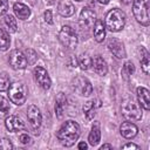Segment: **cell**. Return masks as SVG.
I'll return each instance as SVG.
<instances>
[{"instance_id":"cell-10","label":"cell","mask_w":150,"mask_h":150,"mask_svg":"<svg viewBox=\"0 0 150 150\" xmlns=\"http://www.w3.org/2000/svg\"><path fill=\"white\" fill-rule=\"evenodd\" d=\"M34 79L38 82V84L45 90L49 89L52 86V80H50L47 70L42 67H35L34 68Z\"/></svg>"},{"instance_id":"cell-7","label":"cell","mask_w":150,"mask_h":150,"mask_svg":"<svg viewBox=\"0 0 150 150\" xmlns=\"http://www.w3.org/2000/svg\"><path fill=\"white\" fill-rule=\"evenodd\" d=\"M96 21V14L95 12L89 8V7H84L81 13H80V18H79V23H80V27L81 29H90L93 28L94 23Z\"/></svg>"},{"instance_id":"cell-24","label":"cell","mask_w":150,"mask_h":150,"mask_svg":"<svg viewBox=\"0 0 150 150\" xmlns=\"http://www.w3.org/2000/svg\"><path fill=\"white\" fill-rule=\"evenodd\" d=\"M9 47V36L8 34L0 28V50H7Z\"/></svg>"},{"instance_id":"cell-19","label":"cell","mask_w":150,"mask_h":150,"mask_svg":"<svg viewBox=\"0 0 150 150\" xmlns=\"http://www.w3.org/2000/svg\"><path fill=\"white\" fill-rule=\"evenodd\" d=\"M93 32H94V39L97 42H102L105 38V27L101 20H96L94 26H93Z\"/></svg>"},{"instance_id":"cell-14","label":"cell","mask_w":150,"mask_h":150,"mask_svg":"<svg viewBox=\"0 0 150 150\" xmlns=\"http://www.w3.org/2000/svg\"><path fill=\"white\" fill-rule=\"evenodd\" d=\"M57 12L61 16L68 18L75 13V6L70 0H60L57 5Z\"/></svg>"},{"instance_id":"cell-22","label":"cell","mask_w":150,"mask_h":150,"mask_svg":"<svg viewBox=\"0 0 150 150\" xmlns=\"http://www.w3.org/2000/svg\"><path fill=\"white\" fill-rule=\"evenodd\" d=\"M83 112L87 117V120H93L95 116V107H94V101H88L83 105Z\"/></svg>"},{"instance_id":"cell-6","label":"cell","mask_w":150,"mask_h":150,"mask_svg":"<svg viewBox=\"0 0 150 150\" xmlns=\"http://www.w3.org/2000/svg\"><path fill=\"white\" fill-rule=\"evenodd\" d=\"M59 40L66 48L73 49L77 45L76 32L70 26H62V28L59 32Z\"/></svg>"},{"instance_id":"cell-4","label":"cell","mask_w":150,"mask_h":150,"mask_svg":"<svg viewBox=\"0 0 150 150\" xmlns=\"http://www.w3.org/2000/svg\"><path fill=\"white\" fill-rule=\"evenodd\" d=\"M7 91H8V98L12 103H14L16 105H21L26 102V98L28 95V89L25 83L14 82L9 86Z\"/></svg>"},{"instance_id":"cell-30","label":"cell","mask_w":150,"mask_h":150,"mask_svg":"<svg viewBox=\"0 0 150 150\" xmlns=\"http://www.w3.org/2000/svg\"><path fill=\"white\" fill-rule=\"evenodd\" d=\"M25 56H26V59H27V62L30 63V64L35 63V61L38 60V55H36V53H35L33 49H26Z\"/></svg>"},{"instance_id":"cell-39","label":"cell","mask_w":150,"mask_h":150,"mask_svg":"<svg viewBox=\"0 0 150 150\" xmlns=\"http://www.w3.org/2000/svg\"><path fill=\"white\" fill-rule=\"evenodd\" d=\"M121 1H122L123 4H125V5H128V4H130L132 0H121Z\"/></svg>"},{"instance_id":"cell-40","label":"cell","mask_w":150,"mask_h":150,"mask_svg":"<svg viewBox=\"0 0 150 150\" xmlns=\"http://www.w3.org/2000/svg\"><path fill=\"white\" fill-rule=\"evenodd\" d=\"M75 1H82V0H75Z\"/></svg>"},{"instance_id":"cell-29","label":"cell","mask_w":150,"mask_h":150,"mask_svg":"<svg viewBox=\"0 0 150 150\" xmlns=\"http://www.w3.org/2000/svg\"><path fill=\"white\" fill-rule=\"evenodd\" d=\"M9 102L7 98L0 95V114H7L9 111Z\"/></svg>"},{"instance_id":"cell-37","label":"cell","mask_w":150,"mask_h":150,"mask_svg":"<svg viewBox=\"0 0 150 150\" xmlns=\"http://www.w3.org/2000/svg\"><path fill=\"white\" fill-rule=\"evenodd\" d=\"M100 149H101V150H103V149H112V145H111V144H103Z\"/></svg>"},{"instance_id":"cell-25","label":"cell","mask_w":150,"mask_h":150,"mask_svg":"<svg viewBox=\"0 0 150 150\" xmlns=\"http://www.w3.org/2000/svg\"><path fill=\"white\" fill-rule=\"evenodd\" d=\"M5 25H6V27L8 28V30H9L11 33L16 32V28H18V26H16V20L14 19L13 15L7 14V15L5 16Z\"/></svg>"},{"instance_id":"cell-9","label":"cell","mask_w":150,"mask_h":150,"mask_svg":"<svg viewBox=\"0 0 150 150\" xmlns=\"http://www.w3.org/2000/svg\"><path fill=\"white\" fill-rule=\"evenodd\" d=\"M9 64L13 69L19 70V69H23L27 66V59L25 56V54L18 49H14L11 52L9 57H8Z\"/></svg>"},{"instance_id":"cell-36","label":"cell","mask_w":150,"mask_h":150,"mask_svg":"<svg viewBox=\"0 0 150 150\" xmlns=\"http://www.w3.org/2000/svg\"><path fill=\"white\" fill-rule=\"evenodd\" d=\"M87 146H88V145H87V143H84V142H80L79 145H77V148H79L80 150H86Z\"/></svg>"},{"instance_id":"cell-34","label":"cell","mask_w":150,"mask_h":150,"mask_svg":"<svg viewBox=\"0 0 150 150\" xmlns=\"http://www.w3.org/2000/svg\"><path fill=\"white\" fill-rule=\"evenodd\" d=\"M43 18H45V21H46L47 23H53V18H52V12H50L49 9L45 12V15H43Z\"/></svg>"},{"instance_id":"cell-16","label":"cell","mask_w":150,"mask_h":150,"mask_svg":"<svg viewBox=\"0 0 150 150\" xmlns=\"http://www.w3.org/2000/svg\"><path fill=\"white\" fill-rule=\"evenodd\" d=\"M137 98H138L139 105L143 109H145V110L150 109V93L146 88H144V87L137 88Z\"/></svg>"},{"instance_id":"cell-5","label":"cell","mask_w":150,"mask_h":150,"mask_svg":"<svg viewBox=\"0 0 150 150\" xmlns=\"http://www.w3.org/2000/svg\"><path fill=\"white\" fill-rule=\"evenodd\" d=\"M121 110H122V115L130 121H138L142 118V110H141V105L138 103H136L132 98H125L122 102L121 105Z\"/></svg>"},{"instance_id":"cell-21","label":"cell","mask_w":150,"mask_h":150,"mask_svg":"<svg viewBox=\"0 0 150 150\" xmlns=\"http://www.w3.org/2000/svg\"><path fill=\"white\" fill-rule=\"evenodd\" d=\"M101 139V129H100V124L96 122L95 124H93L90 134L88 136V141L90 145H96Z\"/></svg>"},{"instance_id":"cell-11","label":"cell","mask_w":150,"mask_h":150,"mask_svg":"<svg viewBox=\"0 0 150 150\" xmlns=\"http://www.w3.org/2000/svg\"><path fill=\"white\" fill-rule=\"evenodd\" d=\"M27 118H28V122H29L30 127L34 130L40 128L41 122H42V116H41L40 109L36 105L32 104V105L28 107V109H27Z\"/></svg>"},{"instance_id":"cell-28","label":"cell","mask_w":150,"mask_h":150,"mask_svg":"<svg viewBox=\"0 0 150 150\" xmlns=\"http://www.w3.org/2000/svg\"><path fill=\"white\" fill-rule=\"evenodd\" d=\"M79 64L81 66V69L87 70V69H89V67L91 66V59H90L87 54H82V55L79 57Z\"/></svg>"},{"instance_id":"cell-1","label":"cell","mask_w":150,"mask_h":150,"mask_svg":"<svg viewBox=\"0 0 150 150\" xmlns=\"http://www.w3.org/2000/svg\"><path fill=\"white\" fill-rule=\"evenodd\" d=\"M80 134H81L80 125L75 121L69 120V121H66L59 129L57 138L63 146L68 148V146H71L77 141V138L80 137Z\"/></svg>"},{"instance_id":"cell-8","label":"cell","mask_w":150,"mask_h":150,"mask_svg":"<svg viewBox=\"0 0 150 150\" xmlns=\"http://www.w3.org/2000/svg\"><path fill=\"white\" fill-rule=\"evenodd\" d=\"M73 89L81 96H89L93 93L91 83L83 76H77L73 80Z\"/></svg>"},{"instance_id":"cell-20","label":"cell","mask_w":150,"mask_h":150,"mask_svg":"<svg viewBox=\"0 0 150 150\" xmlns=\"http://www.w3.org/2000/svg\"><path fill=\"white\" fill-rule=\"evenodd\" d=\"M66 107H67V97L64 96L63 93H59V95L56 96V100H55V112L59 118L62 117V114H63V110Z\"/></svg>"},{"instance_id":"cell-38","label":"cell","mask_w":150,"mask_h":150,"mask_svg":"<svg viewBox=\"0 0 150 150\" xmlns=\"http://www.w3.org/2000/svg\"><path fill=\"white\" fill-rule=\"evenodd\" d=\"M110 0H98V2H101V4H103V5H105V4H108Z\"/></svg>"},{"instance_id":"cell-15","label":"cell","mask_w":150,"mask_h":150,"mask_svg":"<svg viewBox=\"0 0 150 150\" xmlns=\"http://www.w3.org/2000/svg\"><path fill=\"white\" fill-rule=\"evenodd\" d=\"M91 66H93V68H94V70H95L96 74H98L101 76L107 75V73H108V66H107V62L104 61V59L101 55L94 56V59L91 60Z\"/></svg>"},{"instance_id":"cell-18","label":"cell","mask_w":150,"mask_h":150,"mask_svg":"<svg viewBox=\"0 0 150 150\" xmlns=\"http://www.w3.org/2000/svg\"><path fill=\"white\" fill-rule=\"evenodd\" d=\"M13 9H14V13H15L16 18H19L21 20H26L30 15L29 7L25 4H22V2H15L14 6H13Z\"/></svg>"},{"instance_id":"cell-23","label":"cell","mask_w":150,"mask_h":150,"mask_svg":"<svg viewBox=\"0 0 150 150\" xmlns=\"http://www.w3.org/2000/svg\"><path fill=\"white\" fill-rule=\"evenodd\" d=\"M144 55L141 57V67L144 74H149L150 73V57H149V53L144 49Z\"/></svg>"},{"instance_id":"cell-12","label":"cell","mask_w":150,"mask_h":150,"mask_svg":"<svg viewBox=\"0 0 150 150\" xmlns=\"http://www.w3.org/2000/svg\"><path fill=\"white\" fill-rule=\"evenodd\" d=\"M108 48L117 59H123L127 55L123 42L117 39H110L108 42Z\"/></svg>"},{"instance_id":"cell-35","label":"cell","mask_w":150,"mask_h":150,"mask_svg":"<svg viewBox=\"0 0 150 150\" xmlns=\"http://www.w3.org/2000/svg\"><path fill=\"white\" fill-rule=\"evenodd\" d=\"M122 149H135V150H138L139 146L136 145V144H134V143H127V144L122 145Z\"/></svg>"},{"instance_id":"cell-3","label":"cell","mask_w":150,"mask_h":150,"mask_svg":"<svg viewBox=\"0 0 150 150\" xmlns=\"http://www.w3.org/2000/svg\"><path fill=\"white\" fill-rule=\"evenodd\" d=\"M149 7L150 0H134L132 2V13L135 19L143 26H149Z\"/></svg>"},{"instance_id":"cell-27","label":"cell","mask_w":150,"mask_h":150,"mask_svg":"<svg viewBox=\"0 0 150 150\" xmlns=\"http://www.w3.org/2000/svg\"><path fill=\"white\" fill-rule=\"evenodd\" d=\"M11 86V79L7 73H0V91H6Z\"/></svg>"},{"instance_id":"cell-17","label":"cell","mask_w":150,"mask_h":150,"mask_svg":"<svg viewBox=\"0 0 150 150\" xmlns=\"http://www.w3.org/2000/svg\"><path fill=\"white\" fill-rule=\"evenodd\" d=\"M137 127L131 122H123L120 127V132L124 138H132L137 135Z\"/></svg>"},{"instance_id":"cell-33","label":"cell","mask_w":150,"mask_h":150,"mask_svg":"<svg viewBox=\"0 0 150 150\" xmlns=\"http://www.w3.org/2000/svg\"><path fill=\"white\" fill-rule=\"evenodd\" d=\"M8 11V0H0V15Z\"/></svg>"},{"instance_id":"cell-13","label":"cell","mask_w":150,"mask_h":150,"mask_svg":"<svg viewBox=\"0 0 150 150\" xmlns=\"http://www.w3.org/2000/svg\"><path fill=\"white\" fill-rule=\"evenodd\" d=\"M5 125L12 132L20 131V130H23L25 129V123L22 122V120L19 116H15V115H9L8 117H6Z\"/></svg>"},{"instance_id":"cell-31","label":"cell","mask_w":150,"mask_h":150,"mask_svg":"<svg viewBox=\"0 0 150 150\" xmlns=\"http://www.w3.org/2000/svg\"><path fill=\"white\" fill-rule=\"evenodd\" d=\"M0 149L1 150H9L13 149V144L8 138H1L0 139Z\"/></svg>"},{"instance_id":"cell-32","label":"cell","mask_w":150,"mask_h":150,"mask_svg":"<svg viewBox=\"0 0 150 150\" xmlns=\"http://www.w3.org/2000/svg\"><path fill=\"white\" fill-rule=\"evenodd\" d=\"M19 141H20L22 144H28V143H30V137H29L28 134L22 132V134L19 135Z\"/></svg>"},{"instance_id":"cell-2","label":"cell","mask_w":150,"mask_h":150,"mask_svg":"<svg viewBox=\"0 0 150 150\" xmlns=\"http://www.w3.org/2000/svg\"><path fill=\"white\" fill-rule=\"evenodd\" d=\"M125 25V14L118 8L110 9L104 18V27L110 32H120Z\"/></svg>"},{"instance_id":"cell-26","label":"cell","mask_w":150,"mask_h":150,"mask_svg":"<svg viewBox=\"0 0 150 150\" xmlns=\"http://www.w3.org/2000/svg\"><path fill=\"white\" fill-rule=\"evenodd\" d=\"M134 71H135L134 63L130 62V61L125 62L124 66H123V68H122V75H123V77H124L125 80H128V79L134 74Z\"/></svg>"}]
</instances>
